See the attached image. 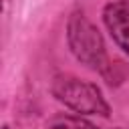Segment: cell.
Instances as JSON below:
<instances>
[{
    "label": "cell",
    "mask_w": 129,
    "mask_h": 129,
    "mask_svg": "<svg viewBox=\"0 0 129 129\" xmlns=\"http://www.w3.org/2000/svg\"><path fill=\"white\" fill-rule=\"evenodd\" d=\"M52 95L81 115H109V105L99 87L77 77H56L52 83Z\"/></svg>",
    "instance_id": "6da1fadb"
},
{
    "label": "cell",
    "mask_w": 129,
    "mask_h": 129,
    "mask_svg": "<svg viewBox=\"0 0 129 129\" xmlns=\"http://www.w3.org/2000/svg\"><path fill=\"white\" fill-rule=\"evenodd\" d=\"M67 40L69 46L73 50V54L95 69H103L105 67V44H103V36L99 34V30L93 26V22L83 14V12H75L69 18L67 24Z\"/></svg>",
    "instance_id": "7a4b0ae2"
},
{
    "label": "cell",
    "mask_w": 129,
    "mask_h": 129,
    "mask_svg": "<svg viewBox=\"0 0 129 129\" xmlns=\"http://www.w3.org/2000/svg\"><path fill=\"white\" fill-rule=\"evenodd\" d=\"M103 20L117 46L125 54H129V0H117L107 4L103 10Z\"/></svg>",
    "instance_id": "3957f363"
},
{
    "label": "cell",
    "mask_w": 129,
    "mask_h": 129,
    "mask_svg": "<svg viewBox=\"0 0 129 129\" xmlns=\"http://www.w3.org/2000/svg\"><path fill=\"white\" fill-rule=\"evenodd\" d=\"M48 127L50 129H97L93 123H89L87 119H81L77 115H56Z\"/></svg>",
    "instance_id": "277c9868"
}]
</instances>
